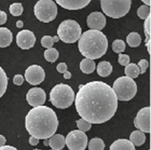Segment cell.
Instances as JSON below:
<instances>
[{
	"instance_id": "36",
	"label": "cell",
	"mask_w": 151,
	"mask_h": 150,
	"mask_svg": "<svg viewBox=\"0 0 151 150\" xmlns=\"http://www.w3.org/2000/svg\"><path fill=\"white\" fill-rule=\"evenodd\" d=\"M56 70L60 74H64V72L67 71V64L66 63H60L56 67Z\"/></svg>"
},
{
	"instance_id": "9",
	"label": "cell",
	"mask_w": 151,
	"mask_h": 150,
	"mask_svg": "<svg viewBox=\"0 0 151 150\" xmlns=\"http://www.w3.org/2000/svg\"><path fill=\"white\" fill-rule=\"evenodd\" d=\"M65 144L69 150H85L88 147V136L84 132L75 130L68 133L65 138Z\"/></svg>"
},
{
	"instance_id": "23",
	"label": "cell",
	"mask_w": 151,
	"mask_h": 150,
	"mask_svg": "<svg viewBox=\"0 0 151 150\" xmlns=\"http://www.w3.org/2000/svg\"><path fill=\"white\" fill-rule=\"evenodd\" d=\"M125 75L126 77H129V78L131 79H134V78H137L139 76V74H140V70H139V67L136 64H131L129 63V65L125 66Z\"/></svg>"
},
{
	"instance_id": "1",
	"label": "cell",
	"mask_w": 151,
	"mask_h": 150,
	"mask_svg": "<svg viewBox=\"0 0 151 150\" xmlns=\"http://www.w3.org/2000/svg\"><path fill=\"white\" fill-rule=\"evenodd\" d=\"M77 112L91 124H101L114 116L118 98L110 85L103 81H91L79 85L75 96Z\"/></svg>"
},
{
	"instance_id": "46",
	"label": "cell",
	"mask_w": 151,
	"mask_h": 150,
	"mask_svg": "<svg viewBox=\"0 0 151 150\" xmlns=\"http://www.w3.org/2000/svg\"><path fill=\"white\" fill-rule=\"evenodd\" d=\"M34 150H41V149H34Z\"/></svg>"
},
{
	"instance_id": "24",
	"label": "cell",
	"mask_w": 151,
	"mask_h": 150,
	"mask_svg": "<svg viewBox=\"0 0 151 150\" xmlns=\"http://www.w3.org/2000/svg\"><path fill=\"white\" fill-rule=\"evenodd\" d=\"M88 150H104L105 149V143L101 138H92L88 141Z\"/></svg>"
},
{
	"instance_id": "12",
	"label": "cell",
	"mask_w": 151,
	"mask_h": 150,
	"mask_svg": "<svg viewBox=\"0 0 151 150\" xmlns=\"http://www.w3.org/2000/svg\"><path fill=\"white\" fill-rule=\"evenodd\" d=\"M45 100H47V94L43 89L41 88H32L26 94V100L32 107L43 106Z\"/></svg>"
},
{
	"instance_id": "41",
	"label": "cell",
	"mask_w": 151,
	"mask_h": 150,
	"mask_svg": "<svg viewBox=\"0 0 151 150\" xmlns=\"http://www.w3.org/2000/svg\"><path fill=\"white\" fill-rule=\"evenodd\" d=\"M63 75H64V78H65V79H70V78H71V72H69L68 70H67L66 72H64Z\"/></svg>"
},
{
	"instance_id": "38",
	"label": "cell",
	"mask_w": 151,
	"mask_h": 150,
	"mask_svg": "<svg viewBox=\"0 0 151 150\" xmlns=\"http://www.w3.org/2000/svg\"><path fill=\"white\" fill-rule=\"evenodd\" d=\"M29 144L32 145V146H37L39 144V139H37L34 136H30V138H29Z\"/></svg>"
},
{
	"instance_id": "5",
	"label": "cell",
	"mask_w": 151,
	"mask_h": 150,
	"mask_svg": "<svg viewBox=\"0 0 151 150\" xmlns=\"http://www.w3.org/2000/svg\"><path fill=\"white\" fill-rule=\"evenodd\" d=\"M112 90L118 100L127 102L131 100L137 93V84L129 77H120L113 82Z\"/></svg>"
},
{
	"instance_id": "47",
	"label": "cell",
	"mask_w": 151,
	"mask_h": 150,
	"mask_svg": "<svg viewBox=\"0 0 151 150\" xmlns=\"http://www.w3.org/2000/svg\"><path fill=\"white\" fill-rule=\"evenodd\" d=\"M51 150H52V149H51Z\"/></svg>"
},
{
	"instance_id": "19",
	"label": "cell",
	"mask_w": 151,
	"mask_h": 150,
	"mask_svg": "<svg viewBox=\"0 0 151 150\" xmlns=\"http://www.w3.org/2000/svg\"><path fill=\"white\" fill-rule=\"evenodd\" d=\"M129 141H131L134 146H142L146 141V135L144 132L137 130V131H134L131 133Z\"/></svg>"
},
{
	"instance_id": "4",
	"label": "cell",
	"mask_w": 151,
	"mask_h": 150,
	"mask_svg": "<svg viewBox=\"0 0 151 150\" xmlns=\"http://www.w3.org/2000/svg\"><path fill=\"white\" fill-rule=\"evenodd\" d=\"M76 94L68 84H56L50 92V102L54 107L65 109L73 105Z\"/></svg>"
},
{
	"instance_id": "21",
	"label": "cell",
	"mask_w": 151,
	"mask_h": 150,
	"mask_svg": "<svg viewBox=\"0 0 151 150\" xmlns=\"http://www.w3.org/2000/svg\"><path fill=\"white\" fill-rule=\"evenodd\" d=\"M80 69L83 74H86V75H90L96 69V64L93 60H88V58H84L82 60L80 63Z\"/></svg>"
},
{
	"instance_id": "25",
	"label": "cell",
	"mask_w": 151,
	"mask_h": 150,
	"mask_svg": "<svg viewBox=\"0 0 151 150\" xmlns=\"http://www.w3.org/2000/svg\"><path fill=\"white\" fill-rule=\"evenodd\" d=\"M6 88H8V77H6L4 70L0 67V98L6 93Z\"/></svg>"
},
{
	"instance_id": "26",
	"label": "cell",
	"mask_w": 151,
	"mask_h": 150,
	"mask_svg": "<svg viewBox=\"0 0 151 150\" xmlns=\"http://www.w3.org/2000/svg\"><path fill=\"white\" fill-rule=\"evenodd\" d=\"M44 58L50 63H54L55 61L58 58V51L54 48H50V49H47L45 52H44Z\"/></svg>"
},
{
	"instance_id": "48",
	"label": "cell",
	"mask_w": 151,
	"mask_h": 150,
	"mask_svg": "<svg viewBox=\"0 0 151 150\" xmlns=\"http://www.w3.org/2000/svg\"><path fill=\"white\" fill-rule=\"evenodd\" d=\"M149 150H150V149H149Z\"/></svg>"
},
{
	"instance_id": "22",
	"label": "cell",
	"mask_w": 151,
	"mask_h": 150,
	"mask_svg": "<svg viewBox=\"0 0 151 150\" xmlns=\"http://www.w3.org/2000/svg\"><path fill=\"white\" fill-rule=\"evenodd\" d=\"M126 42L131 48H137L142 43V37L138 32H131L126 37Z\"/></svg>"
},
{
	"instance_id": "45",
	"label": "cell",
	"mask_w": 151,
	"mask_h": 150,
	"mask_svg": "<svg viewBox=\"0 0 151 150\" xmlns=\"http://www.w3.org/2000/svg\"><path fill=\"white\" fill-rule=\"evenodd\" d=\"M43 145H44V146H49V139H44Z\"/></svg>"
},
{
	"instance_id": "35",
	"label": "cell",
	"mask_w": 151,
	"mask_h": 150,
	"mask_svg": "<svg viewBox=\"0 0 151 150\" xmlns=\"http://www.w3.org/2000/svg\"><path fill=\"white\" fill-rule=\"evenodd\" d=\"M24 82V77L21 75H15L13 78V83L15 85H22Z\"/></svg>"
},
{
	"instance_id": "44",
	"label": "cell",
	"mask_w": 151,
	"mask_h": 150,
	"mask_svg": "<svg viewBox=\"0 0 151 150\" xmlns=\"http://www.w3.org/2000/svg\"><path fill=\"white\" fill-rule=\"evenodd\" d=\"M53 38V42H58L60 41V38L57 37V36H54V37H52Z\"/></svg>"
},
{
	"instance_id": "13",
	"label": "cell",
	"mask_w": 151,
	"mask_h": 150,
	"mask_svg": "<svg viewBox=\"0 0 151 150\" xmlns=\"http://www.w3.org/2000/svg\"><path fill=\"white\" fill-rule=\"evenodd\" d=\"M36 43V36L32 31L28 29L21 30L16 36V44L22 50H29Z\"/></svg>"
},
{
	"instance_id": "17",
	"label": "cell",
	"mask_w": 151,
	"mask_h": 150,
	"mask_svg": "<svg viewBox=\"0 0 151 150\" xmlns=\"http://www.w3.org/2000/svg\"><path fill=\"white\" fill-rule=\"evenodd\" d=\"M109 150H136L135 146L129 139H118L110 145Z\"/></svg>"
},
{
	"instance_id": "43",
	"label": "cell",
	"mask_w": 151,
	"mask_h": 150,
	"mask_svg": "<svg viewBox=\"0 0 151 150\" xmlns=\"http://www.w3.org/2000/svg\"><path fill=\"white\" fill-rule=\"evenodd\" d=\"M142 2H144V3H145L146 6H150L151 0H142Z\"/></svg>"
},
{
	"instance_id": "30",
	"label": "cell",
	"mask_w": 151,
	"mask_h": 150,
	"mask_svg": "<svg viewBox=\"0 0 151 150\" xmlns=\"http://www.w3.org/2000/svg\"><path fill=\"white\" fill-rule=\"evenodd\" d=\"M76 123H77V126H78L79 131H81V132H88V131H90L92 128L91 123L88 121H85V120H83V119L77 120Z\"/></svg>"
},
{
	"instance_id": "31",
	"label": "cell",
	"mask_w": 151,
	"mask_h": 150,
	"mask_svg": "<svg viewBox=\"0 0 151 150\" xmlns=\"http://www.w3.org/2000/svg\"><path fill=\"white\" fill-rule=\"evenodd\" d=\"M150 15L145 19V24H144V30H145V36H146V43L150 42Z\"/></svg>"
},
{
	"instance_id": "39",
	"label": "cell",
	"mask_w": 151,
	"mask_h": 150,
	"mask_svg": "<svg viewBox=\"0 0 151 150\" xmlns=\"http://www.w3.org/2000/svg\"><path fill=\"white\" fill-rule=\"evenodd\" d=\"M0 150H17L15 147H12V146H2V147H0Z\"/></svg>"
},
{
	"instance_id": "11",
	"label": "cell",
	"mask_w": 151,
	"mask_h": 150,
	"mask_svg": "<svg viewBox=\"0 0 151 150\" xmlns=\"http://www.w3.org/2000/svg\"><path fill=\"white\" fill-rule=\"evenodd\" d=\"M25 79L29 84L38 85L45 79V72L39 65H32L25 70Z\"/></svg>"
},
{
	"instance_id": "16",
	"label": "cell",
	"mask_w": 151,
	"mask_h": 150,
	"mask_svg": "<svg viewBox=\"0 0 151 150\" xmlns=\"http://www.w3.org/2000/svg\"><path fill=\"white\" fill-rule=\"evenodd\" d=\"M65 137L60 134H54L49 138V146L52 150H63L65 147Z\"/></svg>"
},
{
	"instance_id": "27",
	"label": "cell",
	"mask_w": 151,
	"mask_h": 150,
	"mask_svg": "<svg viewBox=\"0 0 151 150\" xmlns=\"http://www.w3.org/2000/svg\"><path fill=\"white\" fill-rule=\"evenodd\" d=\"M9 11L13 16H19V15H22V14H23V11H24V9H23L22 3L15 2V3H12V4L10 6Z\"/></svg>"
},
{
	"instance_id": "40",
	"label": "cell",
	"mask_w": 151,
	"mask_h": 150,
	"mask_svg": "<svg viewBox=\"0 0 151 150\" xmlns=\"http://www.w3.org/2000/svg\"><path fill=\"white\" fill-rule=\"evenodd\" d=\"M6 137L4 136H2V135H0V147H2V146H4L6 145Z\"/></svg>"
},
{
	"instance_id": "6",
	"label": "cell",
	"mask_w": 151,
	"mask_h": 150,
	"mask_svg": "<svg viewBox=\"0 0 151 150\" xmlns=\"http://www.w3.org/2000/svg\"><path fill=\"white\" fill-rule=\"evenodd\" d=\"M132 0H101L103 12L109 17L120 19L129 13Z\"/></svg>"
},
{
	"instance_id": "14",
	"label": "cell",
	"mask_w": 151,
	"mask_h": 150,
	"mask_svg": "<svg viewBox=\"0 0 151 150\" xmlns=\"http://www.w3.org/2000/svg\"><path fill=\"white\" fill-rule=\"evenodd\" d=\"M86 24L93 30H99L105 28L106 26V16L101 12H92L88 16Z\"/></svg>"
},
{
	"instance_id": "28",
	"label": "cell",
	"mask_w": 151,
	"mask_h": 150,
	"mask_svg": "<svg viewBox=\"0 0 151 150\" xmlns=\"http://www.w3.org/2000/svg\"><path fill=\"white\" fill-rule=\"evenodd\" d=\"M112 50L113 52H116V53H123L124 50H125V42L121 39H116L112 42Z\"/></svg>"
},
{
	"instance_id": "34",
	"label": "cell",
	"mask_w": 151,
	"mask_h": 150,
	"mask_svg": "<svg viewBox=\"0 0 151 150\" xmlns=\"http://www.w3.org/2000/svg\"><path fill=\"white\" fill-rule=\"evenodd\" d=\"M119 64L122 66H126L129 64V55H126V54H119Z\"/></svg>"
},
{
	"instance_id": "42",
	"label": "cell",
	"mask_w": 151,
	"mask_h": 150,
	"mask_svg": "<svg viewBox=\"0 0 151 150\" xmlns=\"http://www.w3.org/2000/svg\"><path fill=\"white\" fill-rule=\"evenodd\" d=\"M23 26H24V24H23L22 21H17V22H16V27H17V28H22Z\"/></svg>"
},
{
	"instance_id": "8",
	"label": "cell",
	"mask_w": 151,
	"mask_h": 150,
	"mask_svg": "<svg viewBox=\"0 0 151 150\" xmlns=\"http://www.w3.org/2000/svg\"><path fill=\"white\" fill-rule=\"evenodd\" d=\"M34 13L40 22L50 23L57 15V6L53 0H39L34 6Z\"/></svg>"
},
{
	"instance_id": "2",
	"label": "cell",
	"mask_w": 151,
	"mask_h": 150,
	"mask_svg": "<svg viewBox=\"0 0 151 150\" xmlns=\"http://www.w3.org/2000/svg\"><path fill=\"white\" fill-rule=\"evenodd\" d=\"M25 128L37 139H49L58 128L56 113L50 107L38 106L29 110L25 117Z\"/></svg>"
},
{
	"instance_id": "33",
	"label": "cell",
	"mask_w": 151,
	"mask_h": 150,
	"mask_svg": "<svg viewBox=\"0 0 151 150\" xmlns=\"http://www.w3.org/2000/svg\"><path fill=\"white\" fill-rule=\"evenodd\" d=\"M137 66L139 67V70H140V74H145L147 68L149 67V62L147 60H140L137 64Z\"/></svg>"
},
{
	"instance_id": "15",
	"label": "cell",
	"mask_w": 151,
	"mask_h": 150,
	"mask_svg": "<svg viewBox=\"0 0 151 150\" xmlns=\"http://www.w3.org/2000/svg\"><path fill=\"white\" fill-rule=\"evenodd\" d=\"M55 1L64 9L75 11L85 8L92 0H55Z\"/></svg>"
},
{
	"instance_id": "18",
	"label": "cell",
	"mask_w": 151,
	"mask_h": 150,
	"mask_svg": "<svg viewBox=\"0 0 151 150\" xmlns=\"http://www.w3.org/2000/svg\"><path fill=\"white\" fill-rule=\"evenodd\" d=\"M13 35L6 27H0V48H6L12 43Z\"/></svg>"
},
{
	"instance_id": "29",
	"label": "cell",
	"mask_w": 151,
	"mask_h": 150,
	"mask_svg": "<svg viewBox=\"0 0 151 150\" xmlns=\"http://www.w3.org/2000/svg\"><path fill=\"white\" fill-rule=\"evenodd\" d=\"M137 15H138L139 19H146L150 15V6H146V4L139 6L138 9H137Z\"/></svg>"
},
{
	"instance_id": "3",
	"label": "cell",
	"mask_w": 151,
	"mask_h": 150,
	"mask_svg": "<svg viewBox=\"0 0 151 150\" xmlns=\"http://www.w3.org/2000/svg\"><path fill=\"white\" fill-rule=\"evenodd\" d=\"M80 53L88 60H97L104 56L108 50V40L106 35L99 30H86L81 34L78 40Z\"/></svg>"
},
{
	"instance_id": "7",
	"label": "cell",
	"mask_w": 151,
	"mask_h": 150,
	"mask_svg": "<svg viewBox=\"0 0 151 150\" xmlns=\"http://www.w3.org/2000/svg\"><path fill=\"white\" fill-rule=\"evenodd\" d=\"M82 34L81 26L73 19H66L57 28V37L65 43H75Z\"/></svg>"
},
{
	"instance_id": "37",
	"label": "cell",
	"mask_w": 151,
	"mask_h": 150,
	"mask_svg": "<svg viewBox=\"0 0 151 150\" xmlns=\"http://www.w3.org/2000/svg\"><path fill=\"white\" fill-rule=\"evenodd\" d=\"M6 19H8L6 13L3 12V11H0V25H3L6 22Z\"/></svg>"
},
{
	"instance_id": "20",
	"label": "cell",
	"mask_w": 151,
	"mask_h": 150,
	"mask_svg": "<svg viewBox=\"0 0 151 150\" xmlns=\"http://www.w3.org/2000/svg\"><path fill=\"white\" fill-rule=\"evenodd\" d=\"M112 72V66L109 62H106V61H103V62L98 63L97 65V74L101 77H108V76L111 75Z\"/></svg>"
},
{
	"instance_id": "32",
	"label": "cell",
	"mask_w": 151,
	"mask_h": 150,
	"mask_svg": "<svg viewBox=\"0 0 151 150\" xmlns=\"http://www.w3.org/2000/svg\"><path fill=\"white\" fill-rule=\"evenodd\" d=\"M53 38L51 37V36H44L42 37L41 39V45L45 49H50V48L53 47Z\"/></svg>"
},
{
	"instance_id": "10",
	"label": "cell",
	"mask_w": 151,
	"mask_h": 150,
	"mask_svg": "<svg viewBox=\"0 0 151 150\" xmlns=\"http://www.w3.org/2000/svg\"><path fill=\"white\" fill-rule=\"evenodd\" d=\"M150 107H144L137 112L134 120V125L144 133H150Z\"/></svg>"
}]
</instances>
